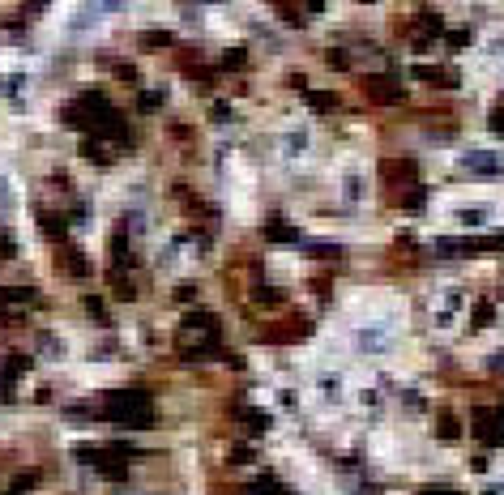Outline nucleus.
<instances>
[{
  "mask_svg": "<svg viewBox=\"0 0 504 495\" xmlns=\"http://www.w3.org/2000/svg\"><path fill=\"white\" fill-rule=\"evenodd\" d=\"M278 158L287 171H308L316 162V128L308 120H291L278 133Z\"/></svg>",
  "mask_w": 504,
  "mask_h": 495,
  "instance_id": "f257e3e1",
  "label": "nucleus"
},
{
  "mask_svg": "<svg viewBox=\"0 0 504 495\" xmlns=\"http://www.w3.org/2000/svg\"><path fill=\"white\" fill-rule=\"evenodd\" d=\"M462 312H466V291L458 282H444V286H436V295L427 303V324L436 329V334H453Z\"/></svg>",
  "mask_w": 504,
  "mask_h": 495,
  "instance_id": "f03ea898",
  "label": "nucleus"
},
{
  "mask_svg": "<svg viewBox=\"0 0 504 495\" xmlns=\"http://www.w3.org/2000/svg\"><path fill=\"white\" fill-rule=\"evenodd\" d=\"M333 188H338V201L347 209H363L368 205V192H372V180H368V167L359 158H347L338 171H333Z\"/></svg>",
  "mask_w": 504,
  "mask_h": 495,
  "instance_id": "7ed1b4c3",
  "label": "nucleus"
},
{
  "mask_svg": "<svg viewBox=\"0 0 504 495\" xmlns=\"http://www.w3.org/2000/svg\"><path fill=\"white\" fill-rule=\"evenodd\" d=\"M458 171L470 180H504V154L500 150H470L458 158Z\"/></svg>",
  "mask_w": 504,
  "mask_h": 495,
  "instance_id": "20e7f679",
  "label": "nucleus"
},
{
  "mask_svg": "<svg viewBox=\"0 0 504 495\" xmlns=\"http://www.w3.org/2000/svg\"><path fill=\"white\" fill-rule=\"evenodd\" d=\"M9 495H22V491H9Z\"/></svg>",
  "mask_w": 504,
  "mask_h": 495,
  "instance_id": "39448f33",
  "label": "nucleus"
}]
</instances>
